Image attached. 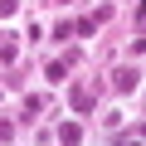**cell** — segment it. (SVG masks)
Returning a JSON list of instances; mask_svg holds the SVG:
<instances>
[{
    "mask_svg": "<svg viewBox=\"0 0 146 146\" xmlns=\"http://www.w3.org/2000/svg\"><path fill=\"white\" fill-rule=\"evenodd\" d=\"M58 141H63V146H78V122H63V127H58Z\"/></svg>",
    "mask_w": 146,
    "mask_h": 146,
    "instance_id": "6da1fadb",
    "label": "cell"
}]
</instances>
